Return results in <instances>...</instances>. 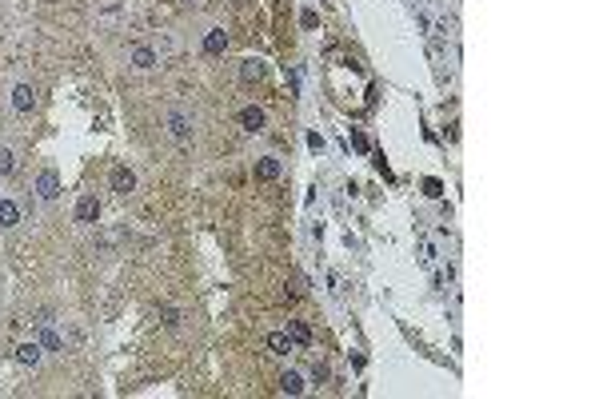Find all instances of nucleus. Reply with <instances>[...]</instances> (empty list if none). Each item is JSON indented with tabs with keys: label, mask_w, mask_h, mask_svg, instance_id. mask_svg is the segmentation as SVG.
I'll use <instances>...</instances> for the list:
<instances>
[{
	"label": "nucleus",
	"mask_w": 599,
	"mask_h": 399,
	"mask_svg": "<svg viewBox=\"0 0 599 399\" xmlns=\"http://www.w3.org/2000/svg\"><path fill=\"white\" fill-rule=\"evenodd\" d=\"M96 220H100V200H96L93 192H84L76 200V224H96Z\"/></svg>",
	"instance_id": "obj_3"
},
{
	"label": "nucleus",
	"mask_w": 599,
	"mask_h": 399,
	"mask_svg": "<svg viewBox=\"0 0 599 399\" xmlns=\"http://www.w3.org/2000/svg\"><path fill=\"white\" fill-rule=\"evenodd\" d=\"M284 331L296 339L300 348H308V344H312V328H308V324H300V320H288V328H284Z\"/></svg>",
	"instance_id": "obj_14"
},
{
	"label": "nucleus",
	"mask_w": 599,
	"mask_h": 399,
	"mask_svg": "<svg viewBox=\"0 0 599 399\" xmlns=\"http://www.w3.org/2000/svg\"><path fill=\"white\" fill-rule=\"evenodd\" d=\"M21 224V208L12 204V200H0V228L8 232V228H16Z\"/></svg>",
	"instance_id": "obj_12"
},
{
	"label": "nucleus",
	"mask_w": 599,
	"mask_h": 399,
	"mask_svg": "<svg viewBox=\"0 0 599 399\" xmlns=\"http://www.w3.org/2000/svg\"><path fill=\"white\" fill-rule=\"evenodd\" d=\"M268 352H272V355H284V359H288V355L296 352V339H292L288 331H272V335H268Z\"/></svg>",
	"instance_id": "obj_6"
},
{
	"label": "nucleus",
	"mask_w": 599,
	"mask_h": 399,
	"mask_svg": "<svg viewBox=\"0 0 599 399\" xmlns=\"http://www.w3.org/2000/svg\"><path fill=\"white\" fill-rule=\"evenodd\" d=\"M132 64H136V68H140V72H148V68H156V52H152V48H144V44H140V48H136V52H132Z\"/></svg>",
	"instance_id": "obj_15"
},
{
	"label": "nucleus",
	"mask_w": 599,
	"mask_h": 399,
	"mask_svg": "<svg viewBox=\"0 0 599 399\" xmlns=\"http://www.w3.org/2000/svg\"><path fill=\"white\" fill-rule=\"evenodd\" d=\"M52 320H40V348H48V352H60V335L48 328Z\"/></svg>",
	"instance_id": "obj_16"
},
{
	"label": "nucleus",
	"mask_w": 599,
	"mask_h": 399,
	"mask_svg": "<svg viewBox=\"0 0 599 399\" xmlns=\"http://www.w3.org/2000/svg\"><path fill=\"white\" fill-rule=\"evenodd\" d=\"M164 324L176 328V324H180V311H176V307H164Z\"/></svg>",
	"instance_id": "obj_19"
},
{
	"label": "nucleus",
	"mask_w": 599,
	"mask_h": 399,
	"mask_svg": "<svg viewBox=\"0 0 599 399\" xmlns=\"http://www.w3.org/2000/svg\"><path fill=\"white\" fill-rule=\"evenodd\" d=\"M328 376H332L328 363H316V368H312V379H316V383H328Z\"/></svg>",
	"instance_id": "obj_18"
},
{
	"label": "nucleus",
	"mask_w": 599,
	"mask_h": 399,
	"mask_svg": "<svg viewBox=\"0 0 599 399\" xmlns=\"http://www.w3.org/2000/svg\"><path fill=\"white\" fill-rule=\"evenodd\" d=\"M224 48H228V32H224V28H208L204 32V52L208 56H220Z\"/></svg>",
	"instance_id": "obj_8"
},
{
	"label": "nucleus",
	"mask_w": 599,
	"mask_h": 399,
	"mask_svg": "<svg viewBox=\"0 0 599 399\" xmlns=\"http://www.w3.org/2000/svg\"><path fill=\"white\" fill-rule=\"evenodd\" d=\"M32 108H36V88H32V84H16V88H12V112L28 116Z\"/></svg>",
	"instance_id": "obj_4"
},
{
	"label": "nucleus",
	"mask_w": 599,
	"mask_h": 399,
	"mask_svg": "<svg viewBox=\"0 0 599 399\" xmlns=\"http://www.w3.org/2000/svg\"><path fill=\"white\" fill-rule=\"evenodd\" d=\"M36 196H40L45 204H52V200L60 196V172H56V168H45V172L36 176Z\"/></svg>",
	"instance_id": "obj_1"
},
{
	"label": "nucleus",
	"mask_w": 599,
	"mask_h": 399,
	"mask_svg": "<svg viewBox=\"0 0 599 399\" xmlns=\"http://www.w3.org/2000/svg\"><path fill=\"white\" fill-rule=\"evenodd\" d=\"M264 60H256V56H248V60H240V80L244 84H256V80H264Z\"/></svg>",
	"instance_id": "obj_9"
},
{
	"label": "nucleus",
	"mask_w": 599,
	"mask_h": 399,
	"mask_svg": "<svg viewBox=\"0 0 599 399\" xmlns=\"http://www.w3.org/2000/svg\"><path fill=\"white\" fill-rule=\"evenodd\" d=\"M164 124H168V132H172L176 140H188V136H192V116H188L184 108H172Z\"/></svg>",
	"instance_id": "obj_2"
},
{
	"label": "nucleus",
	"mask_w": 599,
	"mask_h": 399,
	"mask_svg": "<svg viewBox=\"0 0 599 399\" xmlns=\"http://www.w3.org/2000/svg\"><path fill=\"white\" fill-rule=\"evenodd\" d=\"M12 172H16V156L8 148H0V176H12Z\"/></svg>",
	"instance_id": "obj_17"
},
{
	"label": "nucleus",
	"mask_w": 599,
	"mask_h": 399,
	"mask_svg": "<svg viewBox=\"0 0 599 399\" xmlns=\"http://www.w3.org/2000/svg\"><path fill=\"white\" fill-rule=\"evenodd\" d=\"M280 172H284V164H280L276 156H264V160L256 164V176H260V180H280Z\"/></svg>",
	"instance_id": "obj_13"
},
{
	"label": "nucleus",
	"mask_w": 599,
	"mask_h": 399,
	"mask_svg": "<svg viewBox=\"0 0 599 399\" xmlns=\"http://www.w3.org/2000/svg\"><path fill=\"white\" fill-rule=\"evenodd\" d=\"M40 355H45V348L32 339V344H21V348H16V363H24V368H36V363H40Z\"/></svg>",
	"instance_id": "obj_10"
},
{
	"label": "nucleus",
	"mask_w": 599,
	"mask_h": 399,
	"mask_svg": "<svg viewBox=\"0 0 599 399\" xmlns=\"http://www.w3.org/2000/svg\"><path fill=\"white\" fill-rule=\"evenodd\" d=\"M304 387H308V383H304L300 372H284V376H280V391H284V396H304Z\"/></svg>",
	"instance_id": "obj_11"
},
{
	"label": "nucleus",
	"mask_w": 599,
	"mask_h": 399,
	"mask_svg": "<svg viewBox=\"0 0 599 399\" xmlns=\"http://www.w3.org/2000/svg\"><path fill=\"white\" fill-rule=\"evenodd\" d=\"M112 192L116 196H128V192H136V172L128 164H116L112 168Z\"/></svg>",
	"instance_id": "obj_5"
},
{
	"label": "nucleus",
	"mask_w": 599,
	"mask_h": 399,
	"mask_svg": "<svg viewBox=\"0 0 599 399\" xmlns=\"http://www.w3.org/2000/svg\"><path fill=\"white\" fill-rule=\"evenodd\" d=\"M240 128L244 132H264V108H256V104L240 108Z\"/></svg>",
	"instance_id": "obj_7"
}]
</instances>
